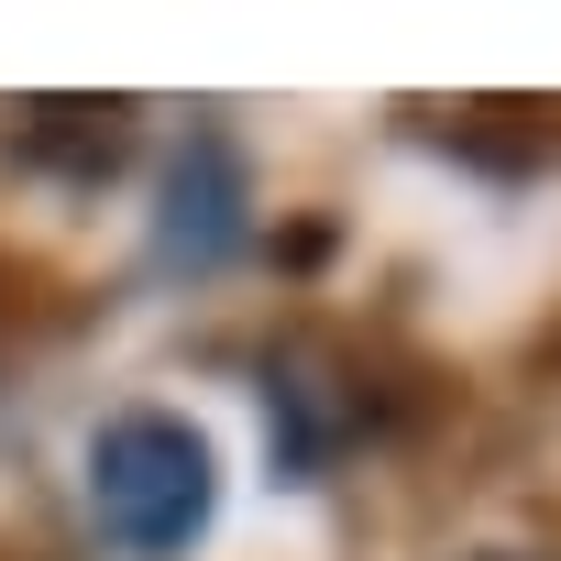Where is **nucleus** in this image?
<instances>
[{
  "label": "nucleus",
  "instance_id": "f03ea898",
  "mask_svg": "<svg viewBox=\"0 0 561 561\" xmlns=\"http://www.w3.org/2000/svg\"><path fill=\"white\" fill-rule=\"evenodd\" d=\"M187 165H198V187H187V176L165 187V264H220V253L242 242V165H231L220 133H198Z\"/></svg>",
  "mask_w": 561,
  "mask_h": 561
},
{
  "label": "nucleus",
  "instance_id": "f257e3e1",
  "mask_svg": "<svg viewBox=\"0 0 561 561\" xmlns=\"http://www.w3.org/2000/svg\"><path fill=\"white\" fill-rule=\"evenodd\" d=\"M89 517L122 561H176L220 517V451L176 408H122L89 430Z\"/></svg>",
  "mask_w": 561,
  "mask_h": 561
}]
</instances>
